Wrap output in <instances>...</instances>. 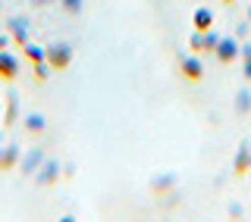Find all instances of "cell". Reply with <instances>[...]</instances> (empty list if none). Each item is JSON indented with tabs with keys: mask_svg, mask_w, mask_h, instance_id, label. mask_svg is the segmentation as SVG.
Listing matches in <instances>:
<instances>
[{
	"mask_svg": "<svg viewBox=\"0 0 251 222\" xmlns=\"http://www.w3.org/2000/svg\"><path fill=\"white\" fill-rule=\"evenodd\" d=\"M44 53H47V63L53 66V72H63V69H66L69 63H73V47H69L66 41H57V44H50Z\"/></svg>",
	"mask_w": 251,
	"mask_h": 222,
	"instance_id": "1",
	"label": "cell"
},
{
	"mask_svg": "<svg viewBox=\"0 0 251 222\" xmlns=\"http://www.w3.org/2000/svg\"><path fill=\"white\" fill-rule=\"evenodd\" d=\"M16 75H19V57H13L10 47H6V50H0V78L13 82Z\"/></svg>",
	"mask_w": 251,
	"mask_h": 222,
	"instance_id": "2",
	"label": "cell"
},
{
	"mask_svg": "<svg viewBox=\"0 0 251 222\" xmlns=\"http://www.w3.org/2000/svg\"><path fill=\"white\" fill-rule=\"evenodd\" d=\"M179 69H182V75L188 78V82H201V78H204V66H201L198 57H182Z\"/></svg>",
	"mask_w": 251,
	"mask_h": 222,
	"instance_id": "3",
	"label": "cell"
},
{
	"mask_svg": "<svg viewBox=\"0 0 251 222\" xmlns=\"http://www.w3.org/2000/svg\"><path fill=\"white\" fill-rule=\"evenodd\" d=\"M214 53H217V60H220V63H232L242 50H239V44H235L232 38H220V44H217V50H214Z\"/></svg>",
	"mask_w": 251,
	"mask_h": 222,
	"instance_id": "4",
	"label": "cell"
},
{
	"mask_svg": "<svg viewBox=\"0 0 251 222\" xmlns=\"http://www.w3.org/2000/svg\"><path fill=\"white\" fill-rule=\"evenodd\" d=\"M192 22H195V31H210L214 28V13L207 10V6H198L192 16Z\"/></svg>",
	"mask_w": 251,
	"mask_h": 222,
	"instance_id": "5",
	"label": "cell"
},
{
	"mask_svg": "<svg viewBox=\"0 0 251 222\" xmlns=\"http://www.w3.org/2000/svg\"><path fill=\"white\" fill-rule=\"evenodd\" d=\"M248 169H251V147L242 144L239 156H235V163H232V172H235V176H248Z\"/></svg>",
	"mask_w": 251,
	"mask_h": 222,
	"instance_id": "6",
	"label": "cell"
},
{
	"mask_svg": "<svg viewBox=\"0 0 251 222\" xmlns=\"http://www.w3.org/2000/svg\"><path fill=\"white\" fill-rule=\"evenodd\" d=\"M16 163H19V147L10 144V147L3 150V154H0V169H13Z\"/></svg>",
	"mask_w": 251,
	"mask_h": 222,
	"instance_id": "7",
	"label": "cell"
},
{
	"mask_svg": "<svg viewBox=\"0 0 251 222\" xmlns=\"http://www.w3.org/2000/svg\"><path fill=\"white\" fill-rule=\"evenodd\" d=\"M57 176H60V166L53 163V160H47V163H44V169H41V176H38V185H50V181L57 178Z\"/></svg>",
	"mask_w": 251,
	"mask_h": 222,
	"instance_id": "8",
	"label": "cell"
},
{
	"mask_svg": "<svg viewBox=\"0 0 251 222\" xmlns=\"http://www.w3.org/2000/svg\"><path fill=\"white\" fill-rule=\"evenodd\" d=\"M22 47H25V57H28V63H31V66H35V63H44V60H47L44 47H38V44H31V41H25Z\"/></svg>",
	"mask_w": 251,
	"mask_h": 222,
	"instance_id": "9",
	"label": "cell"
},
{
	"mask_svg": "<svg viewBox=\"0 0 251 222\" xmlns=\"http://www.w3.org/2000/svg\"><path fill=\"white\" fill-rule=\"evenodd\" d=\"M25 129L35 132V134H41V132H44V116H41V113H28V116H25Z\"/></svg>",
	"mask_w": 251,
	"mask_h": 222,
	"instance_id": "10",
	"label": "cell"
},
{
	"mask_svg": "<svg viewBox=\"0 0 251 222\" xmlns=\"http://www.w3.org/2000/svg\"><path fill=\"white\" fill-rule=\"evenodd\" d=\"M10 28H13V38H16V41H22V44L28 41V31H25V19H13V22H10Z\"/></svg>",
	"mask_w": 251,
	"mask_h": 222,
	"instance_id": "11",
	"label": "cell"
},
{
	"mask_svg": "<svg viewBox=\"0 0 251 222\" xmlns=\"http://www.w3.org/2000/svg\"><path fill=\"white\" fill-rule=\"evenodd\" d=\"M41 163H44V160H41V154L35 150V154H28L25 160H22V172H35V169H38Z\"/></svg>",
	"mask_w": 251,
	"mask_h": 222,
	"instance_id": "12",
	"label": "cell"
},
{
	"mask_svg": "<svg viewBox=\"0 0 251 222\" xmlns=\"http://www.w3.org/2000/svg\"><path fill=\"white\" fill-rule=\"evenodd\" d=\"M50 72H53V66H50L47 60H44V63H35V78H38V82H44Z\"/></svg>",
	"mask_w": 251,
	"mask_h": 222,
	"instance_id": "13",
	"label": "cell"
},
{
	"mask_svg": "<svg viewBox=\"0 0 251 222\" xmlns=\"http://www.w3.org/2000/svg\"><path fill=\"white\" fill-rule=\"evenodd\" d=\"M16 110H19V107H16V94L10 91V104H6V125L16 122Z\"/></svg>",
	"mask_w": 251,
	"mask_h": 222,
	"instance_id": "14",
	"label": "cell"
},
{
	"mask_svg": "<svg viewBox=\"0 0 251 222\" xmlns=\"http://www.w3.org/2000/svg\"><path fill=\"white\" fill-rule=\"evenodd\" d=\"M188 47H192L195 53H201V50H204V31H195L192 41H188Z\"/></svg>",
	"mask_w": 251,
	"mask_h": 222,
	"instance_id": "15",
	"label": "cell"
},
{
	"mask_svg": "<svg viewBox=\"0 0 251 222\" xmlns=\"http://www.w3.org/2000/svg\"><path fill=\"white\" fill-rule=\"evenodd\" d=\"M242 63H245V78H251V44L242 47Z\"/></svg>",
	"mask_w": 251,
	"mask_h": 222,
	"instance_id": "16",
	"label": "cell"
},
{
	"mask_svg": "<svg viewBox=\"0 0 251 222\" xmlns=\"http://www.w3.org/2000/svg\"><path fill=\"white\" fill-rule=\"evenodd\" d=\"M217 44H220V38L214 31H204V50H217Z\"/></svg>",
	"mask_w": 251,
	"mask_h": 222,
	"instance_id": "17",
	"label": "cell"
},
{
	"mask_svg": "<svg viewBox=\"0 0 251 222\" xmlns=\"http://www.w3.org/2000/svg\"><path fill=\"white\" fill-rule=\"evenodd\" d=\"M248 104H251V97H248V91H242V94H239V113H248V110H251Z\"/></svg>",
	"mask_w": 251,
	"mask_h": 222,
	"instance_id": "18",
	"label": "cell"
},
{
	"mask_svg": "<svg viewBox=\"0 0 251 222\" xmlns=\"http://www.w3.org/2000/svg\"><path fill=\"white\" fill-rule=\"evenodd\" d=\"M63 6H66L69 13H78L82 10V0H63Z\"/></svg>",
	"mask_w": 251,
	"mask_h": 222,
	"instance_id": "19",
	"label": "cell"
},
{
	"mask_svg": "<svg viewBox=\"0 0 251 222\" xmlns=\"http://www.w3.org/2000/svg\"><path fill=\"white\" fill-rule=\"evenodd\" d=\"M6 47H10V38H6V35H0V50H6Z\"/></svg>",
	"mask_w": 251,
	"mask_h": 222,
	"instance_id": "20",
	"label": "cell"
},
{
	"mask_svg": "<svg viewBox=\"0 0 251 222\" xmlns=\"http://www.w3.org/2000/svg\"><path fill=\"white\" fill-rule=\"evenodd\" d=\"M248 22H251V6H248Z\"/></svg>",
	"mask_w": 251,
	"mask_h": 222,
	"instance_id": "21",
	"label": "cell"
},
{
	"mask_svg": "<svg viewBox=\"0 0 251 222\" xmlns=\"http://www.w3.org/2000/svg\"><path fill=\"white\" fill-rule=\"evenodd\" d=\"M223 3H235V0H223Z\"/></svg>",
	"mask_w": 251,
	"mask_h": 222,
	"instance_id": "22",
	"label": "cell"
},
{
	"mask_svg": "<svg viewBox=\"0 0 251 222\" xmlns=\"http://www.w3.org/2000/svg\"><path fill=\"white\" fill-rule=\"evenodd\" d=\"M248 181H251V169H248Z\"/></svg>",
	"mask_w": 251,
	"mask_h": 222,
	"instance_id": "23",
	"label": "cell"
},
{
	"mask_svg": "<svg viewBox=\"0 0 251 222\" xmlns=\"http://www.w3.org/2000/svg\"><path fill=\"white\" fill-rule=\"evenodd\" d=\"M0 154H3V150H0Z\"/></svg>",
	"mask_w": 251,
	"mask_h": 222,
	"instance_id": "24",
	"label": "cell"
}]
</instances>
